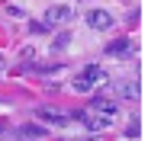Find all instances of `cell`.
I'll use <instances>...</instances> for the list:
<instances>
[{"label":"cell","instance_id":"6","mask_svg":"<svg viewBox=\"0 0 148 141\" xmlns=\"http://www.w3.org/2000/svg\"><path fill=\"white\" fill-rule=\"evenodd\" d=\"M132 55V42L129 39H116L106 45V58H129Z\"/></svg>","mask_w":148,"mask_h":141},{"label":"cell","instance_id":"14","mask_svg":"<svg viewBox=\"0 0 148 141\" xmlns=\"http://www.w3.org/2000/svg\"><path fill=\"white\" fill-rule=\"evenodd\" d=\"M32 58H36V52H32V48H23V61H26V64H29Z\"/></svg>","mask_w":148,"mask_h":141},{"label":"cell","instance_id":"5","mask_svg":"<svg viewBox=\"0 0 148 141\" xmlns=\"http://www.w3.org/2000/svg\"><path fill=\"white\" fill-rule=\"evenodd\" d=\"M90 109H93V112H103V115H110V119H113V115L119 112V103H116V100H110V96H93Z\"/></svg>","mask_w":148,"mask_h":141},{"label":"cell","instance_id":"12","mask_svg":"<svg viewBox=\"0 0 148 141\" xmlns=\"http://www.w3.org/2000/svg\"><path fill=\"white\" fill-rule=\"evenodd\" d=\"M68 42H71V35H68V32H61V35L52 42V45H55V48H68Z\"/></svg>","mask_w":148,"mask_h":141},{"label":"cell","instance_id":"11","mask_svg":"<svg viewBox=\"0 0 148 141\" xmlns=\"http://www.w3.org/2000/svg\"><path fill=\"white\" fill-rule=\"evenodd\" d=\"M74 90H77V93H90L93 87H90V83H87V80H84V77L77 74V77H74Z\"/></svg>","mask_w":148,"mask_h":141},{"label":"cell","instance_id":"13","mask_svg":"<svg viewBox=\"0 0 148 141\" xmlns=\"http://www.w3.org/2000/svg\"><path fill=\"white\" fill-rule=\"evenodd\" d=\"M7 13H10V16H16V19H23V16H26L19 7H13V3H7Z\"/></svg>","mask_w":148,"mask_h":141},{"label":"cell","instance_id":"1","mask_svg":"<svg viewBox=\"0 0 148 141\" xmlns=\"http://www.w3.org/2000/svg\"><path fill=\"white\" fill-rule=\"evenodd\" d=\"M87 26H90L93 32H110V29L116 26V19H113L110 10H90V13H87Z\"/></svg>","mask_w":148,"mask_h":141},{"label":"cell","instance_id":"15","mask_svg":"<svg viewBox=\"0 0 148 141\" xmlns=\"http://www.w3.org/2000/svg\"><path fill=\"white\" fill-rule=\"evenodd\" d=\"M3 70H7V58H3V55H0V74H3Z\"/></svg>","mask_w":148,"mask_h":141},{"label":"cell","instance_id":"2","mask_svg":"<svg viewBox=\"0 0 148 141\" xmlns=\"http://www.w3.org/2000/svg\"><path fill=\"white\" fill-rule=\"evenodd\" d=\"M71 16H74V10L64 7V3H58V7H48L45 10V19L42 22H45V26H61V22H68Z\"/></svg>","mask_w":148,"mask_h":141},{"label":"cell","instance_id":"8","mask_svg":"<svg viewBox=\"0 0 148 141\" xmlns=\"http://www.w3.org/2000/svg\"><path fill=\"white\" fill-rule=\"evenodd\" d=\"M42 135H45L42 125H23V128H19V138H23V141H36V138H42Z\"/></svg>","mask_w":148,"mask_h":141},{"label":"cell","instance_id":"4","mask_svg":"<svg viewBox=\"0 0 148 141\" xmlns=\"http://www.w3.org/2000/svg\"><path fill=\"white\" fill-rule=\"evenodd\" d=\"M81 77H84L90 87H97V83H100V87H106V83H110V74H106L100 64H87V67L81 70Z\"/></svg>","mask_w":148,"mask_h":141},{"label":"cell","instance_id":"3","mask_svg":"<svg viewBox=\"0 0 148 141\" xmlns=\"http://www.w3.org/2000/svg\"><path fill=\"white\" fill-rule=\"evenodd\" d=\"M81 122L87 125V132H106V128H110V115H103V112H93V109L87 112V109H84Z\"/></svg>","mask_w":148,"mask_h":141},{"label":"cell","instance_id":"7","mask_svg":"<svg viewBox=\"0 0 148 141\" xmlns=\"http://www.w3.org/2000/svg\"><path fill=\"white\" fill-rule=\"evenodd\" d=\"M39 119H42V122H52V125H68L71 115H61V112H55V109H39Z\"/></svg>","mask_w":148,"mask_h":141},{"label":"cell","instance_id":"9","mask_svg":"<svg viewBox=\"0 0 148 141\" xmlns=\"http://www.w3.org/2000/svg\"><path fill=\"white\" fill-rule=\"evenodd\" d=\"M119 96H122V100H138V87L126 80V83H122V87H119Z\"/></svg>","mask_w":148,"mask_h":141},{"label":"cell","instance_id":"10","mask_svg":"<svg viewBox=\"0 0 148 141\" xmlns=\"http://www.w3.org/2000/svg\"><path fill=\"white\" fill-rule=\"evenodd\" d=\"M48 29H52V26H45L42 19H32V22H29V32H32V35H45Z\"/></svg>","mask_w":148,"mask_h":141}]
</instances>
